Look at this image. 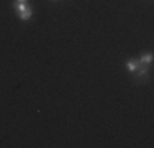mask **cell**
Segmentation results:
<instances>
[{
  "label": "cell",
  "mask_w": 154,
  "mask_h": 148,
  "mask_svg": "<svg viewBox=\"0 0 154 148\" xmlns=\"http://www.w3.org/2000/svg\"><path fill=\"white\" fill-rule=\"evenodd\" d=\"M138 68H139V61H138V59H128V61H126V69L130 72H134Z\"/></svg>",
  "instance_id": "cell-2"
},
{
  "label": "cell",
  "mask_w": 154,
  "mask_h": 148,
  "mask_svg": "<svg viewBox=\"0 0 154 148\" xmlns=\"http://www.w3.org/2000/svg\"><path fill=\"white\" fill-rule=\"evenodd\" d=\"M134 72H136V79H143V77L148 76V66H146V64H139V68Z\"/></svg>",
  "instance_id": "cell-1"
},
{
  "label": "cell",
  "mask_w": 154,
  "mask_h": 148,
  "mask_svg": "<svg viewBox=\"0 0 154 148\" xmlns=\"http://www.w3.org/2000/svg\"><path fill=\"white\" fill-rule=\"evenodd\" d=\"M17 2H26V0H17Z\"/></svg>",
  "instance_id": "cell-5"
},
{
  "label": "cell",
  "mask_w": 154,
  "mask_h": 148,
  "mask_svg": "<svg viewBox=\"0 0 154 148\" xmlns=\"http://www.w3.org/2000/svg\"><path fill=\"white\" fill-rule=\"evenodd\" d=\"M139 61V64H146V66H149L152 63V54L151 53H143L141 54V58L138 59Z\"/></svg>",
  "instance_id": "cell-3"
},
{
  "label": "cell",
  "mask_w": 154,
  "mask_h": 148,
  "mask_svg": "<svg viewBox=\"0 0 154 148\" xmlns=\"http://www.w3.org/2000/svg\"><path fill=\"white\" fill-rule=\"evenodd\" d=\"M31 15H33V8H31L30 5H28L25 10H21V12L18 13V17H20L21 20H30V18H31Z\"/></svg>",
  "instance_id": "cell-4"
}]
</instances>
